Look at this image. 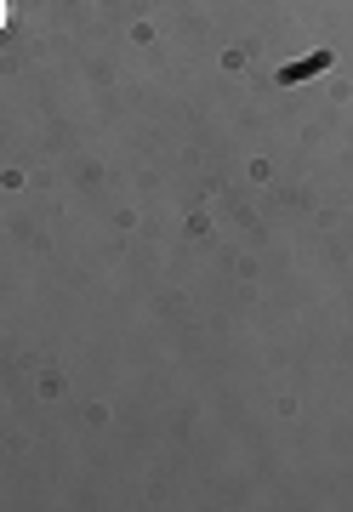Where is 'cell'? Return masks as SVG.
Instances as JSON below:
<instances>
[{
  "label": "cell",
  "mask_w": 353,
  "mask_h": 512,
  "mask_svg": "<svg viewBox=\"0 0 353 512\" xmlns=\"http://www.w3.org/2000/svg\"><path fill=\"white\" fill-rule=\"evenodd\" d=\"M0 29H6V0H0Z\"/></svg>",
  "instance_id": "cell-1"
}]
</instances>
